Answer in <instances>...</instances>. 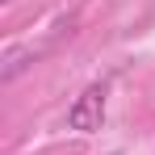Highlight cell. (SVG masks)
Instances as JSON below:
<instances>
[{"label": "cell", "instance_id": "6da1fadb", "mask_svg": "<svg viewBox=\"0 0 155 155\" xmlns=\"http://www.w3.org/2000/svg\"><path fill=\"white\" fill-rule=\"evenodd\" d=\"M101 122H105V88L92 84V88H84L76 97V105L67 109V126L80 130V134H92V130H101Z\"/></svg>", "mask_w": 155, "mask_h": 155}]
</instances>
